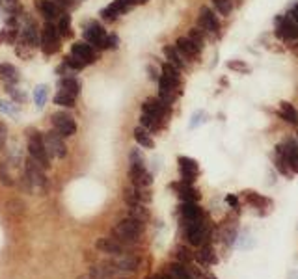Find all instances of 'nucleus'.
Instances as JSON below:
<instances>
[{
  "label": "nucleus",
  "instance_id": "1",
  "mask_svg": "<svg viewBox=\"0 0 298 279\" xmlns=\"http://www.w3.org/2000/svg\"><path fill=\"white\" fill-rule=\"evenodd\" d=\"M45 168H43L37 160L34 158H28L25 166V177L28 181V186H30V192L34 190H39V192H45L47 186H49V181H47V175H45Z\"/></svg>",
  "mask_w": 298,
  "mask_h": 279
},
{
  "label": "nucleus",
  "instance_id": "2",
  "mask_svg": "<svg viewBox=\"0 0 298 279\" xmlns=\"http://www.w3.org/2000/svg\"><path fill=\"white\" fill-rule=\"evenodd\" d=\"M39 47H41L45 56H52V54H56V52H60L62 37H60V34H58V28H56L54 23L47 21V23L41 26V41H39Z\"/></svg>",
  "mask_w": 298,
  "mask_h": 279
},
{
  "label": "nucleus",
  "instance_id": "3",
  "mask_svg": "<svg viewBox=\"0 0 298 279\" xmlns=\"http://www.w3.org/2000/svg\"><path fill=\"white\" fill-rule=\"evenodd\" d=\"M142 229H144V222L131 216V218L122 220V222L114 227V235H116L117 240L134 242V240H138V237L142 235Z\"/></svg>",
  "mask_w": 298,
  "mask_h": 279
},
{
  "label": "nucleus",
  "instance_id": "4",
  "mask_svg": "<svg viewBox=\"0 0 298 279\" xmlns=\"http://www.w3.org/2000/svg\"><path fill=\"white\" fill-rule=\"evenodd\" d=\"M28 153L34 160H37L43 168H49L50 166V155L45 147V142H43V134L37 132V130H30L28 134Z\"/></svg>",
  "mask_w": 298,
  "mask_h": 279
},
{
  "label": "nucleus",
  "instance_id": "5",
  "mask_svg": "<svg viewBox=\"0 0 298 279\" xmlns=\"http://www.w3.org/2000/svg\"><path fill=\"white\" fill-rule=\"evenodd\" d=\"M82 36H84V41L93 45L97 50L104 49V39H106V30H104L103 25H99L97 21H88L82 28Z\"/></svg>",
  "mask_w": 298,
  "mask_h": 279
},
{
  "label": "nucleus",
  "instance_id": "6",
  "mask_svg": "<svg viewBox=\"0 0 298 279\" xmlns=\"http://www.w3.org/2000/svg\"><path fill=\"white\" fill-rule=\"evenodd\" d=\"M170 112H171V104L160 101L158 97H151L147 99L146 103H142V114L153 115L155 119H158V121L164 123V125L168 121V117H170Z\"/></svg>",
  "mask_w": 298,
  "mask_h": 279
},
{
  "label": "nucleus",
  "instance_id": "7",
  "mask_svg": "<svg viewBox=\"0 0 298 279\" xmlns=\"http://www.w3.org/2000/svg\"><path fill=\"white\" fill-rule=\"evenodd\" d=\"M50 121H52V128L56 132L62 134L64 138H69L77 132V123H75V117L67 112H54L50 115Z\"/></svg>",
  "mask_w": 298,
  "mask_h": 279
},
{
  "label": "nucleus",
  "instance_id": "8",
  "mask_svg": "<svg viewBox=\"0 0 298 279\" xmlns=\"http://www.w3.org/2000/svg\"><path fill=\"white\" fill-rule=\"evenodd\" d=\"M43 142H45V147H47V151H49L50 157H54V158L67 157V146H66V142H64V136L56 132L54 128L43 132Z\"/></svg>",
  "mask_w": 298,
  "mask_h": 279
},
{
  "label": "nucleus",
  "instance_id": "9",
  "mask_svg": "<svg viewBox=\"0 0 298 279\" xmlns=\"http://www.w3.org/2000/svg\"><path fill=\"white\" fill-rule=\"evenodd\" d=\"M198 28L203 34H211L213 37H216L220 34V21L216 17V13L211 8H201L200 15H198Z\"/></svg>",
  "mask_w": 298,
  "mask_h": 279
},
{
  "label": "nucleus",
  "instance_id": "10",
  "mask_svg": "<svg viewBox=\"0 0 298 279\" xmlns=\"http://www.w3.org/2000/svg\"><path fill=\"white\" fill-rule=\"evenodd\" d=\"M185 238L190 246H203V240L207 238V224L203 218L185 224Z\"/></svg>",
  "mask_w": 298,
  "mask_h": 279
},
{
  "label": "nucleus",
  "instance_id": "11",
  "mask_svg": "<svg viewBox=\"0 0 298 279\" xmlns=\"http://www.w3.org/2000/svg\"><path fill=\"white\" fill-rule=\"evenodd\" d=\"M19 41L30 45L32 49H37V47H39V41H41V30L37 28L36 21L26 19L25 25H21V30H19Z\"/></svg>",
  "mask_w": 298,
  "mask_h": 279
},
{
  "label": "nucleus",
  "instance_id": "12",
  "mask_svg": "<svg viewBox=\"0 0 298 279\" xmlns=\"http://www.w3.org/2000/svg\"><path fill=\"white\" fill-rule=\"evenodd\" d=\"M274 23H276V36L285 37V39H298V25L289 13L278 15Z\"/></svg>",
  "mask_w": 298,
  "mask_h": 279
},
{
  "label": "nucleus",
  "instance_id": "13",
  "mask_svg": "<svg viewBox=\"0 0 298 279\" xmlns=\"http://www.w3.org/2000/svg\"><path fill=\"white\" fill-rule=\"evenodd\" d=\"M71 54H75L79 60H82L86 65H91V63H95L99 60V52L97 49L90 45V43L86 41H77L71 45Z\"/></svg>",
  "mask_w": 298,
  "mask_h": 279
},
{
  "label": "nucleus",
  "instance_id": "14",
  "mask_svg": "<svg viewBox=\"0 0 298 279\" xmlns=\"http://www.w3.org/2000/svg\"><path fill=\"white\" fill-rule=\"evenodd\" d=\"M129 177L136 188H149L153 184V175L146 170V164H131Z\"/></svg>",
  "mask_w": 298,
  "mask_h": 279
},
{
  "label": "nucleus",
  "instance_id": "15",
  "mask_svg": "<svg viewBox=\"0 0 298 279\" xmlns=\"http://www.w3.org/2000/svg\"><path fill=\"white\" fill-rule=\"evenodd\" d=\"M177 162H179V173H181V181L183 182H192L196 181V177L200 175V166L196 162L194 158L190 157H179L177 158Z\"/></svg>",
  "mask_w": 298,
  "mask_h": 279
},
{
  "label": "nucleus",
  "instance_id": "16",
  "mask_svg": "<svg viewBox=\"0 0 298 279\" xmlns=\"http://www.w3.org/2000/svg\"><path fill=\"white\" fill-rule=\"evenodd\" d=\"M36 10L39 12V15H43L50 23L56 21V19H60L66 13L56 0H36Z\"/></svg>",
  "mask_w": 298,
  "mask_h": 279
},
{
  "label": "nucleus",
  "instance_id": "17",
  "mask_svg": "<svg viewBox=\"0 0 298 279\" xmlns=\"http://www.w3.org/2000/svg\"><path fill=\"white\" fill-rule=\"evenodd\" d=\"M281 147H283V155H285V160L291 171L298 175V140L292 138V136H287Z\"/></svg>",
  "mask_w": 298,
  "mask_h": 279
},
{
  "label": "nucleus",
  "instance_id": "18",
  "mask_svg": "<svg viewBox=\"0 0 298 279\" xmlns=\"http://www.w3.org/2000/svg\"><path fill=\"white\" fill-rule=\"evenodd\" d=\"M175 49L179 50V54L185 58V60H190V61H200V54L201 50L196 47L194 43L190 41L189 37H179L175 41Z\"/></svg>",
  "mask_w": 298,
  "mask_h": 279
},
{
  "label": "nucleus",
  "instance_id": "19",
  "mask_svg": "<svg viewBox=\"0 0 298 279\" xmlns=\"http://www.w3.org/2000/svg\"><path fill=\"white\" fill-rule=\"evenodd\" d=\"M179 214H181V220L185 222V224L203 218L201 206L198 205V203H194V201H183L181 206H179Z\"/></svg>",
  "mask_w": 298,
  "mask_h": 279
},
{
  "label": "nucleus",
  "instance_id": "20",
  "mask_svg": "<svg viewBox=\"0 0 298 279\" xmlns=\"http://www.w3.org/2000/svg\"><path fill=\"white\" fill-rule=\"evenodd\" d=\"M127 12H131V8L125 6L122 0H114L112 4H108L106 8L101 10V17H103V21H106V23H114L120 15H123V13H127Z\"/></svg>",
  "mask_w": 298,
  "mask_h": 279
},
{
  "label": "nucleus",
  "instance_id": "21",
  "mask_svg": "<svg viewBox=\"0 0 298 279\" xmlns=\"http://www.w3.org/2000/svg\"><path fill=\"white\" fill-rule=\"evenodd\" d=\"M173 188L177 190V195L181 197L183 201H194V203H198L200 201V192L192 186V184H189V182H177V184H171Z\"/></svg>",
  "mask_w": 298,
  "mask_h": 279
},
{
  "label": "nucleus",
  "instance_id": "22",
  "mask_svg": "<svg viewBox=\"0 0 298 279\" xmlns=\"http://www.w3.org/2000/svg\"><path fill=\"white\" fill-rule=\"evenodd\" d=\"M58 86H60L62 91H66V93H71L73 97H77V95H80V88H82V82H80V79L73 77V75H67V77H62L60 82H58Z\"/></svg>",
  "mask_w": 298,
  "mask_h": 279
},
{
  "label": "nucleus",
  "instance_id": "23",
  "mask_svg": "<svg viewBox=\"0 0 298 279\" xmlns=\"http://www.w3.org/2000/svg\"><path fill=\"white\" fill-rule=\"evenodd\" d=\"M160 73L164 75L166 79L170 80L171 84L175 86L177 90L183 93V77H181V69H177L175 65H171V63H168V61H164L162 63V71Z\"/></svg>",
  "mask_w": 298,
  "mask_h": 279
},
{
  "label": "nucleus",
  "instance_id": "24",
  "mask_svg": "<svg viewBox=\"0 0 298 279\" xmlns=\"http://www.w3.org/2000/svg\"><path fill=\"white\" fill-rule=\"evenodd\" d=\"M166 56V61L171 63V65H175L177 69H187V63H185V58L179 54V50L175 49V45H164V49H162Z\"/></svg>",
  "mask_w": 298,
  "mask_h": 279
},
{
  "label": "nucleus",
  "instance_id": "25",
  "mask_svg": "<svg viewBox=\"0 0 298 279\" xmlns=\"http://www.w3.org/2000/svg\"><path fill=\"white\" fill-rule=\"evenodd\" d=\"M274 166H276V170L280 171L281 175H285V177L292 175L291 168H289V164H287V160H285V155H283V147H281V144L274 147Z\"/></svg>",
  "mask_w": 298,
  "mask_h": 279
},
{
  "label": "nucleus",
  "instance_id": "26",
  "mask_svg": "<svg viewBox=\"0 0 298 279\" xmlns=\"http://www.w3.org/2000/svg\"><path fill=\"white\" fill-rule=\"evenodd\" d=\"M0 79L4 80L8 86H15L21 79V73L12 63H0Z\"/></svg>",
  "mask_w": 298,
  "mask_h": 279
},
{
  "label": "nucleus",
  "instance_id": "27",
  "mask_svg": "<svg viewBox=\"0 0 298 279\" xmlns=\"http://www.w3.org/2000/svg\"><path fill=\"white\" fill-rule=\"evenodd\" d=\"M56 28H58V34H60L62 39H71V37L75 36L73 26H71V15H69V13H64V15L58 19Z\"/></svg>",
  "mask_w": 298,
  "mask_h": 279
},
{
  "label": "nucleus",
  "instance_id": "28",
  "mask_svg": "<svg viewBox=\"0 0 298 279\" xmlns=\"http://www.w3.org/2000/svg\"><path fill=\"white\" fill-rule=\"evenodd\" d=\"M134 140H136V144L140 147H144V149H153L155 147V142H153L151 138V132L149 130H146V128L142 127H136L134 128Z\"/></svg>",
  "mask_w": 298,
  "mask_h": 279
},
{
  "label": "nucleus",
  "instance_id": "29",
  "mask_svg": "<svg viewBox=\"0 0 298 279\" xmlns=\"http://www.w3.org/2000/svg\"><path fill=\"white\" fill-rule=\"evenodd\" d=\"M97 249L104 251L110 255H120L123 251L122 244L117 242L116 238H99L97 240Z\"/></svg>",
  "mask_w": 298,
  "mask_h": 279
},
{
  "label": "nucleus",
  "instance_id": "30",
  "mask_svg": "<svg viewBox=\"0 0 298 279\" xmlns=\"http://www.w3.org/2000/svg\"><path fill=\"white\" fill-rule=\"evenodd\" d=\"M280 117L281 119H285L287 123H291L296 127L298 125V112L294 110L291 103H287V101H281L280 103Z\"/></svg>",
  "mask_w": 298,
  "mask_h": 279
},
{
  "label": "nucleus",
  "instance_id": "31",
  "mask_svg": "<svg viewBox=\"0 0 298 279\" xmlns=\"http://www.w3.org/2000/svg\"><path fill=\"white\" fill-rule=\"evenodd\" d=\"M196 259H198V262L203 264V266H209V264H216V262H218V257H216V253H214V249L211 248V246H203V248L196 253Z\"/></svg>",
  "mask_w": 298,
  "mask_h": 279
},
{
  "label": "nucleus",
  "instance_id": "32",
  "mask_svg": "<svg viewBox=\"0 0 298 279\" xmlns=\"http://www.w3.org/2000/svg\"><path fill=\"white\" fill-rule=\"evenodd\" d=\"M243 194H244V199L248 201L252 206L259 208V211H261V208H265V205H270V201H268L263 194H257L256 190H244Z\"/></svg>",
  "mask_w": 298,
  "mask_h": 279
},
{
  "label": "nucleus",
  "instance_id": "33",
  "mask_svg": "<svg viewBox=\"0 0 298 279\" xmlns=\"http://www.w3.org/2000/svg\"><path fill=\"white\" fill-rule=\"evenodd\" d=\"M47 99H49V86L47 84H39L34 88V104H36L37 108H43L45 103H47Z\"/></svg>",
  "mask_w": 298,
  "mask_h": 279
},
{
  "label": "nucleus",
  "instance_id": "34",
  "mask_svg": "<svg viewBox=\"0 0 298 279\" xmlns=\"http://www.w3.org/2000/svg\"><path fill=\"white\" fill-rule=\"evenodd\" d=\"M75 99L71 93H66V91H58L54 97H52V103L56 104V106H62V108H73L75 106Z\"/></svg>",
  "mask_w": 298,
  "mask_h": 279
},
{
  "label": "nucleus",
  "instance_id": "35",
  "mask_svg": "<svg viewBox=\"0 0 298 279\" xmlns=\"http://www.w3.org/2000/svg\"><path fill=\"white\" fill-rule=\"evenodd\" d=\"M140 125L146 128V130H149V132H158L160 128L164 127V123H160L158 119H155L153 115H147V114L140 115Z\"/></svg>",
  "mask_w": 298,
  "mask_h": 279
},
{
  "label": "nucleus",
  "instance_id": "36",
  "mask_svg": "<svg viewBox=\"0 0 298 279\" xmlns=\"http://www.w3.org/2000/svg\"><path fill=\"white\" fill-rule=\"evenodd\" d=\"M168 272H170L171 279H196L189 268H185L183 264H179V262L170 264V270H168Z\"/></svg>",
  "mask_w": 298,
  "mask_h": 279
},
{
  "label": "nucleus",
  "instance_id": "37",
  "mask_svg": "<svg viewBox=\"0 0 298 279\" xmlns=\"http://www.w3.org/2000/svg\"><path fill=\"white\" fill-rule=\"evenodd\" d=\"M62 63H66V67L71 71V73H79V71H82V69L88 67L84 61L79 60V58H77L75 54H71V52H69L67 56H64V61H62Z\"/></svg>",
  "mask_w": 298,
  "mask_h": 279
},
{
  "label": "nucleus",
  "instance_id": "38",
  "mask_svg": "<svg viewBox=\"0 0 298 279\" xmlns=\"http://www.w3.org/2000/svg\"><path fill=\"white\" fill-rule=\"evenodd\" d=\"M34 50L36 49H32L30 45L19 41V39H17V43H15V54H17L21 60H30L32 56H34Z\"/></svg>",
  "mask_w": 298,
  "mask_h": 279
},
{
  "label": "nucleus",
  "instance_id": "39",
  "mask_svg": "<svg viewBox=\"0 0 298 279\" xmlns=\"http://www.w3.org/2000/svg\"><path fill=\"white\" fill-rule=\"evenodd\" d=\"M190 39V41L194 43L196 47L200 50H203V47H205V34L200 30V28H192V30L189 32V36H187Z\"/></svg>",
  "mask_w": 298,
  "mask_h": 279
},
{
  "label": "nucleus",
  "instance_id": "40",
  "mask_svg": "<svg viewBox=\"0 0 298 279\" xmlns=\"http://www.w3.org/2000/svg\"><path fill=\"white\" fill-rule=\"evenodd\" d=\"M8 93H10V97H12L13 103H17V104H25L26 99H28L25 91L15 88V86H10V88H8Z\"/></svg>",
  "mask_w": 298,
  "mask_h": 279
},
{
  "label": "nucleus",
  "instance_id": "41",
  "mask_svg": "<svg viewBox=\"0 0 298 279\" xmlns=\"http://www.w3.org/2000/svg\"><path fill=\"white\" fill-rule=\"evenodd\" d=\"M213 4L216 8V12L220 15H224V17H227L231 13V0H213Z\"/></svg>",
  "mask_w": 298,
  "mask_h": 279
},
{
  "label": "nucleus",
  "instance_id": "42",
  "mask_svg": "<svg viewBox=\"0 0 298 279\" xmlns=\"http://www.w3.org/2000/svg\"><path fill=\"white\" fill-rule=\"evenodd\" d=\"M117 266H120V270L133 272V270H136V266H138V261H136L134 257H123L122 261L117 262Z\"/></svg>",
  "mask_w": 298,
  "mask_h": 279
},
{
  "label": "nucleus",
  "instance_id": "43",
  "mask_svg": "<svg viewBox=\"0 0 298 279\" xmlns=\"http://www.w3.org/2000/svg\"><path fill=\"white\" fill-rule=\"evenodd\" d=\"M0 112H2V114H6V115H15L17 114V103L0 99Z\"/></svg>",
  "mask_w": 298,
  "mask_h": 279
},
{
  "label": "nucleus",
  "instance_id": "44",
  "mask_svg": "<svg viewBox=\"0 0 298 279\" xmlns=\"http://www.w3.org/2000/svg\"><path fill=\"white\" fill-rule=\"evenodd\" d=\"M8 206V211L13 214H25V203L21 199H10L6 203Z\"/></svg>",
  "mask_w": 298,
  "mask_h": 279
},
{
  "label": "nucleus",
  "instance_id": "45",
  "mask_svg": "<svg viewBox=\"0 0 298 279\" xmlns=\"http://www.w3.org/2000/svg\"><path fill=\"white\" fill-rule=\"evenodd\" d=\"M117 45H120V37L116 36V34H108L106 36V39H104V49H110V50H116L117 49Z\"/></svg>",
  "mask_w": 298,
  "mask_h": 279
},
{
  "label": "nucleus",
  "instance_id": "46",
  "mask_svg": "<svg viewBox=\"0 0 298 279\" xmlns=\"http://www.w3.org/2000/svg\"><path fill=\"white\" fill-rule=\"evenodd\" d=\"M227 67L233 69V71H239V73H246L248 71V65L241 60H233V61H227Z\"/></svg>",
  "mask_w": 298,
  "mask_h": 279
},
{
  "label": "nucleus",
  "instance_id": "47",
  "mask_svg": "<svg viewBox=\"0 0 298 279\" xmlns=\"http://www.w3.org/2000/svg\"><path fill=\"white\" fill-rule=\"evenodd\" d=\"M6 144H8V127L6 123L0 121V151L6 149Z\"/></svg>",
  "mask_w": 298,
  "mask_h": 279
},
{
  "label": "nucleus",
  "instance_id": "48",
  "mask_svg": "<svg viewBox=\"0 0 298 279\" xmlns=\"http://www.w3.org/2000/svg\"><path fill=\"white\" fill-rule=\"evenodd\" d=\"M129 158H131V164H144V157H142V153L138 149H133Z\"/></svg>",
  "mask_w": 298,
  "mask_h": 279
},
{
  "label": "nucleus",
  "instance_id": "49",
  "mask_svg": "<svg viewBox=\"0 0 298 279\" xmlns=\"http://www.w3.org/2000/svg\"><path fill=\"white\" fill-rule=\"evenodd\" d=\"M201 121H205V112H196L192 115V121H190V128H196Z\"/></svg>",
  "mask_w": 298,
  "mask_h": 279
},
{
  "label": "nucleus",
  "instance_id": "50",
  "mask_svg": "<svg viewBox=\"0 0 298 279\" xmlns=\"http://www.w3.org/2000/svg\"><path fill=\"white\" fill-rule=\"evenodd\" d=\"M56 2L60 4L64 12H66V10H73V8L79 4V0H56Z\"/></svg>",
  "mask_w": 298,
  "mask_h": 279
},
{
  "label": "nucleus",
  "instance_id": "51",
  "mask_svg": "<svg viewBox=\"0 0 298 279\" xmlns=\"http://www.w3.org/2000/svg\"><path fill=\"white\" fill-rule=\"evenodd\" d=\"M177 251H179V259H181L183 262H189L190 259H192V255H190V251L187 248H183V246H181V248L177 249Z\"/></svg>",
  "mask_w": 298,
  "mask_h": 279
},
{
  "label": "nucleus",
  "instance_id": "52",
  "mask_svg": "<svg viewBox=\"0 0 298 279\" xmlns=\"http://www.w3.org/2000/svg\"><path fill=\"white\" fill-rule=\"evenodd\" d=\"M147 73H149V79L155 80V82H158V79H160V73H158V69H157V67L147 65Z\"/></svg>",
  "mask_w": 298,
  "mask_h": 279
},
{
  "label": "nucleus",
  "instance_id": "53",
  "mask_svg": "<svg viewBox=\"0 0 298 279\" xmlns=\"http://www.w3.org/2000/svg\"><path fill=\"white\" fill-rule=\"evenodd\" d=\"M225 201H227V205H229V206H233V208H239V199H237V195L227 194V195H225Z\"/></svg>",
  "mask_w": 298,
  "mask_h": 279
},
{
  "label": "nucleus",
  "instance_id": "54",
  "mask_svg": "<svg viewBox=\"0 0 298 279\" xmlns=\"http://www.w3.org/2000/svg\"><path fill=\"white\" fill-rule=\"evenodd\" d=\"M289 15H291V17L294 19V23H296V25H298V6L292 8V12L289 13Z\"/></svg>",
  "mask_w": 298,
  "mask_h": 279
},
{
  "label": "nucleus",
  "instance_id": "55",
  "mask_svg": "<svg viewBox=\"0 0 298 279\" xmlns=\"http://www.w3.org/2000/svg\"><path fill=\"white\" fill-rule=\"evenodd\" d=\"M4 43H6V30L2 28L0 30V45H4Z\"/></svg>",
  "mask_w": 298,
  "mask_h": 279
},
{
  "label": "nucleus",
  "instance_id": "56",
  "mask_svg": "<svg viewBox=\"0 0 298 279\" xmlns=\"http://www.w3.org/2000/svg\"><path fill=\"white\" fill-rule=\"evenodd\" d=\"M79 2H80V0H79Z\"/></svg>",
  "mask_w": 298,
  "mask_h": 279
},
{
  "label": "nucleus",
  "instance_id": "57",
  "mask_svg": "<svg viewBox=\"0 0 298 279\" xmlns=\"http://www.w3.org/2000/svg\"><path fill=\"white\" fill-rule=\"evenodd\" d=\"M296 140H298V138H296Z\"/></svg>",
  "mask_w": 298,
  "mask_h": 279
}]
</instances>
